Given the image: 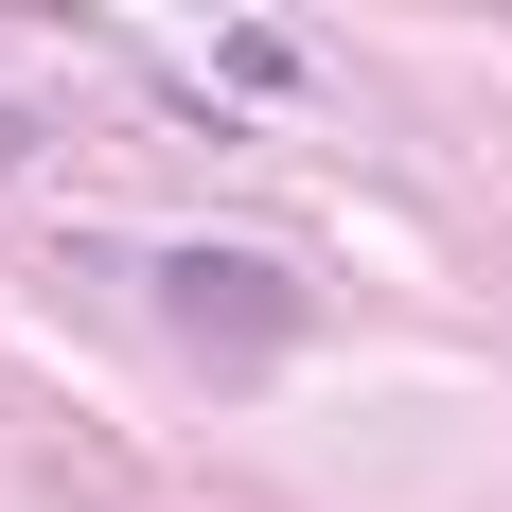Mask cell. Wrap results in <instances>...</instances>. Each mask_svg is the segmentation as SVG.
Instances as JSON below:
<instances>
[{"label":"cell","mask_w":512,"mask_h":512,"mask_svg":"<svg viewBox=\"0 0 512 512\" xmlns=\"http://www.w3.org/2000/svg\"><path fill=\"white\" fill-rule=\"evenodd\" d=\"M159 318H177L195 354L265 371L283 336H301V283H283V265H248V248H159Z\"/></svg>","instance_id":"6da1fadb"}]
</instances>
